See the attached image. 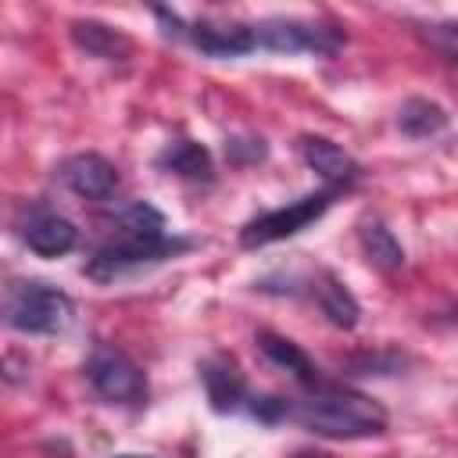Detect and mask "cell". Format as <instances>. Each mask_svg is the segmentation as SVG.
<instances>
[{
	"label": "cell",
	"mask_w": 458,
	"mask_h": 458,
	"mask_svg": "<svg viewBox=\"0 0 458 458\" xmlns=\"http://www.w3.org/2000/svg\"><path fill=\"white\" fill-rule=\"evenodd\" d=\"M247 411H250L254 419H261V422H276V419L290 415V404H286L283 397H250V401H247Z\"/></svg>",
	"instance_id": "cell-19"
},
{
	"label": "cell",
	"mask_w": 458,
	"mask_h": 458,
	"mask_svg": "<svg viewBox=\"0 0 458 458\" xmlns=\"http://www.w3.org/2000/svg\"><path fill=\"white\" fill-rule=\"evenodd\" d=\"M186 247H190V240H172L168 233L165 236H147V233H129V229H118L114 225V236L86 261V276L107 283V279L125 276L132 268H143V265L175 258Z\"/></svg>",
	"instance_id": "cell-3"
},
{
	"label": "cell",
	"mask_w": 458,
	"mask_h": 458,
	"mask_svg": "<svg viewBox=\"0 0 458 458\" xmlns=\"http://www.w3.org/2000/svg\"><path fill=\"white\" fill-rule=\"evenodd\" d=\"M75 304L68 293H61L50 283L21 279L4 290V326L18 333H64L72 326Z\"/></svg>",
	"instance_id": "cell-2"
},
{
	"label": "cell",
	"mask_w": 458,
	"mask_h": 458,
	"mask_svg": "<svg viewBox=\"0 0 458 458\" xmlns=\"http://www.w3.org/2000/svg\"><path fill=\"white\" fill-rule=\"evenodd\" d=\"M21 240L39 258H61L79 243V229L57 211H32L29 222L21 225Z\"/></svg>",
	"instance_id": "cell-10"
},
{
	"label": "cell",
	"mask_w": 458,
	"mask_h": 458,
	"mask_svg": "<svg viewBox=\"0 0 458 458\" xmlns=\"http://www.w3.org/2000/svg\"><path fill=\"white\" fill-rule=\"evenodd\" d=\"M114 458H147V454H114Z\"/></svg>",
	"instance_id": "cell-21"
},
{
	"label": "cell",
	"mask_w": 458,
	"mask_h": 458,
	"mask_svg": "<svg viewBox=\"0 0 458 458\" xmlns=\"http://www.w3.org/2000/svg\"><path fill=\"white\" fill-rule=\"evenodd\" d=\"M358 240H361V250L365 258L379 268V272H397L404 265V247L394 240V233L379 222V218H365L358 225Z\"/></svg>",
	"instance_id": "cell-16"
},
{
	"label": "cell",
	"mask_w": 458,
	"mask_h": 458,
	"mask_svg": "<svg viewBox=\"0 0 458 458\" xmlns=\"http://www.w3.org/2000/svg\"><path fill=\"white\" fill-rule=\"evenodd\" d=\"M258 351H261L276 369H283V372H290L297 383H304L308 390L322 383V379H318V369L311 365V358H308L293 340H286V336H279V333L261 329V333H258Z\"/></svg>",
	"instance_id": "cell-12"
},
{
	"label": "cell",
	"mask_w": 458,
	"mask_h": 458,
	"mask_svg": "<svg viewBox=\"0 0 458 458\" xmlns=\"http://www.w3.org/2000/svg\"><path fill=\"white\" fill-rule=\"evenodd\" d=\"M86 379L111 404H140L147 397V379H143L140 365L114 344L93 347V354L86 358Z\"/></svg>",
	"instance_id": "cell-5"
},
{
	"label": "cell",
	"mask_w": 458,
	"mask_h": 458,
	"mask_svg": "<svg viewBox=\"0 0 458 458\" xmlns=\"http://www.w3.org/2000/svg\"><path fill=\"white\" fill-rule=\"evenodd\" d=\"M315 301H318L322 315H326L336 329H354V326H358L361 308H358L354 293H351L333 272H322V276H318V283H315Z\"/></svg>",
	"instance_id": "cell-15"
},
{
	"label": "cell",
	"mask_w": 458,
	"mask_h": 458,
	"mask_svg": "<svg viewBox=\"0 0 458 458\" xmlns=\"http://www.w3.org/2000/svg\"><path fill=\"white\" fill-rule=\"evenodd\" d=\"M72 39H75L89 57H104V61H122V57L132 54V43H129L118 29H111V25H104V21H93V18L72 21Z\"/></svg>",
	"instance_id": "cell-14"
},
{
	"label": "cell",
	"mask_w": 458,
	"mask_h": 458,
	"mask_svg": "<svg viewBox=\"0 0 458 458\" xmlns=\"http://www.w3.org/2000/svg\"><path fill=\"white\" fill-rule=\"evenodd\" d=\"M186 39L208 54V57H240V54H250L258 47L254 39V25H243V21H193L186 29Z\"/></svg>",
	"instance_id": "cell-8"
},
{
	"label": "cell",
	"mask_w": 458,
	"mask_h": 458,
	"mask_svg": "<svg viewBox=\"0 0 458 458\" xmlns=\"http://www.w3.org/2000/svg\"><path fill=\"white\" fill-rule=\"evenodd\" d=\"M157 168H165L186 182H211V154L193 140H172L161 150Z\"/></svg>",
	"instance_id": "cell-13"
},
{
	"label": "cell",
	"mask_w": 458,
	"mask_h": 458,
	"mask_svg": "<svg viewBox=\"0 0 458 458\" xmlns=\"http://www.w3.org/2000/svg\"><path fill=\"white\" fill-rule=\"evenodd\" d=\"M290 458H336V454H329V451H311V447H304V451H293Z\"/></svg>",
	"instance_id": "cell-20"
},
{
	"label": "cell",
	"mask_w": 458,
	"mask_h": 458,
	"mask_svg": "<svg viewBox=\"0 0 458 458\" xmlns=\"http://www.w3.org/2000/svg\"><path fill=\"white\" fill-rule=\"evenodd\" d=\"M397 125H401V132H408L415 140H426V136H437L447 125V111L440 104L426 100V97H411V100L401 104Z\"/></svg>",
	"instance_id": "cell-17"
},
{
	"label": "cell",
	"mask_w": 458,
	"mask_h": 458,
	"mask_svg": "<svg viewBox=\"0 0 458 458\" xmlns=\"http://www.w3.org/2000/svg\"><path fill=\"white\" fill-rule=\"evenodd\" d=\"M61 182L82 200H107L118 190V168L100 154H72L61 165Z\"/></svg>",
	"instance_id": "cell-7"
},
{
	"label": "cell",
	"mask_w": 458,
	"mask_h": 458,
	"mask_svg": "<svg viewBox=\"0 0 458 458\" xmlns=\"http://www.w3.org/2000/svg\"><path fill=\"white\" fill-rule=\"evenodd\" d=\"M290 415L315 437H329V440L379 437V433H386V422H390L386 408L379 401H372L369 394H358L347 386H329V383L311 386V394L297 408H290Z\"/></svg>",
	"instance_id": "cell-1"
},
{
	"label": "cell",
	"mask_w": 458,
	"mask_h": 458,
	"mask_svg": "<svg viewBox=\"0 0 458 458\" xmlns=\"http://www.w3.org/2000/svg\"><path fill=\"white\" fill-rule=\"evenodd\" d=\"M422 39L447 61L458 68V21H429L422 25Z\"/></svg>",
	"instance_id": "cell-18"
},
{
	"label": "cell",
	"mask_w": 458,
	"mask_h": 458,
	"mask_svg": "<svg viewBox=\"0 0 458 458\" xmlns=\"http://www.w3.org/2000/svg\"><path fill=\"white\" fill-rule=\"evenodd\" d=\"M336 197H340V190H336V186H326V190H315V193H308V197H301V200H293V204H286V208H276V211H265V215L250 218V222L240 229V247L254 250V247H268V243H276V240L297 236V233L308 229L315 218H322V215L333 208Z\"/></svg>",
	"instance_id": "cell-4"
},
{
	"label": "cell",
	"mask_w": 458,
	"mask_h": 458,
	"mask_svg": "<svg viewBox=\"0 0 458 458\" xmlns=\"http://www.w3.org/2000/svg\"><path fill=\"white\" fill-rule=\"evenodd\" d=\"M200 379H204V390H208V401L215 411H240L247 408V383L236 369L233 358L225 354H215V358H204L200 361Z\"/></svg>",
	"instance_id": "cell-11"
},
{
	"label": "cell",
	"mask_w": 458,
	"mask_h": 458,
	"mask_svg": "<svg viewBox=\"0 0 458 458\" xmlns=\"http://www.w3.org/2000/svg\"><path fill=\"white\" fill-rule=\"evenodd\" d=\"M301 157H304V165L311 168V172H318L329 186H351L358 175H361V165L344 150V147H336L333 140H326V136H301Z\"/></svg>",
	"instance_id": "cell-9"
},
{
	"label": "cell",
	"mask_w": 458,
	"mask_h": 458,
	"mask_svg": "<svg viewBox=\"0 0 458 458\" xmlns=\"http://www.w3.org/2000/svg\"><path fill=\"white\" fill-rule=\"evenodd\" d=\"M254 39L265 50L276 54H336L344 43V32L318 21L301 18H265L254 25Z\"/></svg>",
	"instance_id": "cell-6"
}]
</instances>
